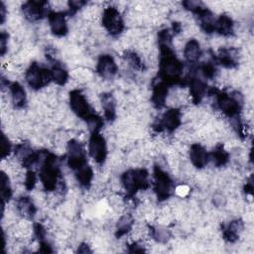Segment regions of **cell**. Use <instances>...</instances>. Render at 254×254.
Masks as SVG:
<instances>
[{
	"mask_svg": "<svg viewBox=\"0 0 254 254\" xmlns=\"http://www.w3.org/2000/svg\"><path fill=\"white\" fill-rule=\"evenodd\" d=\"M184 56L189 62L193 63L197 61L200 57L199 43L194 39L190 40L184 47Z\"/></svg>",
	"mask_w": 254,
	"mask_h": 254,
	"instance_id": "cell-13",
	"label": "cell"
},
{
	"mask_svg": "<svg viewBox=\"0 0 254 254\" xmlns=\"http://www.w3.org/2000/svg\"><path fill=\"white\" fill-rule=\"evenodd\" d=\"M214 29H216L221 35L226 36L233 31V23L228 16L222 15L217 21H215Z\"/></svg>",
	"mask_w": 254,
	"mask_h": 254,
	"instance_id": "cell-14",
	"label": "cell"
},
{
	"mask_svg": "<svg viewBox=\"0 0 254 254\" xmlns=\"http://www.w3.org/2000/svg\"><path fill=\"white\" fill-rule=\"evenodd\" d=\"M155 241L160 244H166L171 239V231L166 227V225L160 224L159 226L155 227L152 234Z\"/></svg>",
	"mask_w": 254,
	"mask_h": 254,
	"instance_id": "cell-15",
	"label": "cell"
},
{
	"mask_svg": "<svg viewBox=\"0 0 254 254\" xmlns=\"http://www.w3.org/2000/svg\"><path fill=\"white\" fill-rule=\"evenodd\" d=\"M190 158L191 164L196 168H203L207 164V153L205 149L198 144L190 147Z\"/></svg>",
	"mask_w": 254,
	"mask_h": 254,
	"instance_id": "cell-7",
	"label": "cell"
},
{
	"mask_svg": "<svg viewBox=\"0 0 254 254\" xmlns=\"http://www.w3.org/2000/svg\"><path fill=\"white\" fill-rule=\"evenodd\" d=\"M156 191L158 196L164 198H167L171 193V188H172V182L169 178V176L162 170V168L159 167V169L156 172Z\"/></svg>",
	"mask_w": 254,
	"mask_h": 254,
	"instance_id": "cell-5",
	"label": "cell"
},
{
	"mask_svg": "<svg viewBox=\"0 0 254 254\" xmlns=\"http://www.w3.org/2000/svg\"><path fill=\"white\" fill-rule=\"evenodd\" d=\"M8 92H9L10 100L13 102L14 105H16L17 107H21L25 104V102H26V92H25L22 85H20L17 82H14L9 87Z\"/></svg>",
	"mask_w": 254,
	"mask_h": 254,
	"instance_id": "cell-12",
	"label": "cell"
},
{
	"mask_svg": "<svg viewBox=\"0 0 254 254\" xmlns=\"http://www.w3.org/2000/svg\"><path fill=\"white\" fill-rule=\"evenodd\" d=\"M217 105L223 113L232 116L236 113L239 103L232 96L226 95V94H221L217 98Z\"/></svg>",
	"mask_w": 254,
	"mask_h": 254,
	"instance_id": "cell-10",
	"label": "cell"
},
{
	"mask_svg": "<svg viewBox=\"0 0 254 254\" xmlns=\"http://www.w3.org/2000/svg\"><path fill=\"white\" fill-rule=\"evenodd\" d=\"M181 122V114L176 108L167 111L162 117V125L168 131H176Z\"/></svg>",
	"mask_w": 254,
	"mask_h": 254,
	"instance_id": "cell-9",
	"label": "cell"
},
{
	"mask_svg": "<svg viewBox=\"0 0 254 254\" xmlns=\"http://www.w3.org/2000/svg\"><path fill=\"white\" fill-rule=\"evenodd\" d=\"M51 72H52V79H54L56 83L64 84L67 82L68 80L67 72L64 68L60 66H55Z\"/></svg>",
	"mask_w": 254,
	"mask_h": 254,
	"instance_id": "cell-16",
	"label": "cell"
},
{
	"mask_svg": "<svg viewBox=\"0 0 254 254\" xmlns=\"http://www.w3.org/2000/svg\"><path fill=\"white\" fill-rule=\"evenodd\" d=\"M89 153L96 163H102L106 157V145L104 138L94 134L89 141Z\"/></svg>",
	"mask_w": 254,
	"mask_h": 254,
	"instance_id": "cell-4",
	"label": "cell"
},
{
	"mask_svg": "<svg viewBox=\"0 0 254 254\" xmlns=\"http://www.w3.org/2000/svg\"><path fill=\"white\" fill-rule=\"evenodd\" d=\"M52 79V72L39 66L37 64H32L26 72V80L32 88H40Z\"/></svg>",
	"mask_w": 254,
	"mask_h": 254,
	"instance_id": "cell-1",
	"label": "cell"
},
{
	"mask_svg": "<svg viewBox=\"0 0 254 254\" xmlns=\"http://www.w3.org/2000/svg\"><path fill=\"white\" fill-rule=\"evenodd\" d=\"M49 25L53 33L58 36L64 35L66 32V22L64 14L61 12H55L50 15Z\"/></svg>",
	"mask_w": 254,
	"mask_h": 254,
	"instance_id": "cell-8",
	"label": "cell"
},
{
	"mask_svg": "<svg viewBox=\"0 0 254 254\" xmlns=\"http://www.w3.org/2000/svg\"><path fill=\"white\" fill-rule=\"evenodd\" d=\"M70 100V107L72 111L80 116V117H87L89 118L90 115V104L87 101L86 97L78 90H72L69 96Z\"/></svg>",
	"mask_w": 254,
	"mask_h": 254,
	"instance_id": "cell-3",
	"label": "cell"
},
{
	"mask_svg": "<svg viewBox=\"0 0 254 254\" xmlns=\"http://www.w3.org/2000/svg\"><path fill=\"white\" fill-rule=\"evenodd\" d=\"M97 70L102 78L111 79L117 70L116 63L111 57L104 55L97 62Z\"/></svg>",
	"mask_w": 254,
	"mask_h": 254,
	"instance_id": "cell-6",
	"label": "cell"
},
{
	"mask_svg": "<svg viewBox=\"0 0 254 254\" xmlns=\"http://www.w3.org/2000/svg\"><path fill=\"white\" fill-rule=\"evenodd\" d=\"M102 23L105 29H107L113 35L122 31L123 21L117 7H107L103 11Z\"/></svg>",
	"mask_w": 254,
	"mask_h": 254,
	"instance_id": "cell-2",
	"label": "cell"
},
{
	"mask_svg": "<svg viewBox=\"0 0 254 254\" xmlns=\"http://www.w3.org/2000/svg\"><path fill=\"white\" fill-rule=\"evenodd\" d=\"M44 4L43 2H28L24 4L23 11L27 19L30 21L39 20L44 12Z\"/></svg>",
	"mask_w": 254,
	"mask_h": 254,
	"instance_id": "cell-11",
	"label": "cell"
}]
</instances>
